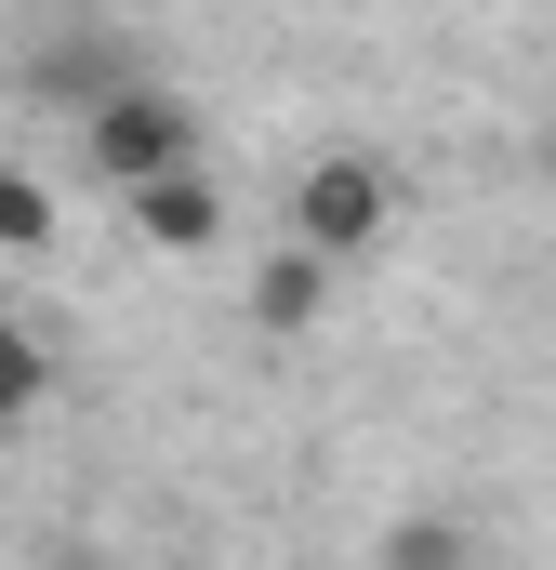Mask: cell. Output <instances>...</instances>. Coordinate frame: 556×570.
Returning <instances> with one entry per match:
<instances>
[{"label": "cell", "instance_id": "cell-5", "mask_svg": "<svg viewBox=\"0 0 556 570\" xmlns=\"http://www.w3.org/2000/svg\"><path fill=\"white\" fill-rule=\"evenodd\" d=\"M40 399H53V358H40V345H27V332L0 318V425H27Z\"/></svg>", "mask_w": 556, "mask_h": 570}, {"label": "cell", "instance_id": "cell-1", "mask_svg": "<svg viewBox=\"0 0 556 570\" xmlns=\"http://www.w3.org/2000/svg\"><path fill=\"white\" fill-rule=\"evenodd\" d=\"M385 226H398V173H385V146H318L305 186H291V239L331 253V266H358V253H385Z\"/></svg>", "mask_w": 556, "mask_h": 570}, {"label": "cell", "instance_id": "cell-3", "mask_svg": "<svg viewBox=\"0 0 556 570\" xmlns=\"http://www.w3.org/2000/svg\"><path fill=\"white\" fill-rule=\"evenodd\" d=\"M120 199H133V226L159 239V253H212V239H226V186H212L199 159L146 173V186H120Z\"/></svg>", "mask_w": 556, "mask_h": 570}, {"label": "cell", "instance_id": "cell-4", "mask_svg": "<svg viewBox=\"0 0 556 570\" xmlns=\"http://www.w3.org/2000/svg\"><path fill=\"white\" fill-rule=\"evenodd\" d=\"M318 305H331V253H305V239H291V253L252 266V332H305Z\"/></svg>", "mask_w": 556, "mask_h": 570}, {"label": "cell", "instance_id": "cell-6", "mask_svg": "<svg viewBox=\"0 0 556 570\" xmlns=\"http://www.w3.org/2000/svg\"><path fill=\"white\" fill-rule=\"evenodd\" d=\"M0 253H53V199L27 173H0Z\"/></svg>", "mask_w": 556, "mask_h": 570}, {"label": "cell", "instance_id": "cell-2", "mask_svg": "<svg viewBox=\"0 0 556 570\" xmlns=\"http://www.w3.org/2000/svg\"><path fill=\"white\" fill-rule=\"evenodd\" d=\"M80 146H93V173H107V186H146V173L199 159V107H186V94H159V80H107V94H93V120H80Z\"/></svg>", "mask_w": 556, "mask_h": 570}, {"label": "cell", "instance_id": "cell-7", "mask_svg": "<svg viewBox=\"0 0 556 570\" xmlns=\"http://www.w3.org/2000/svg\"><path fill=\"white\" fill-rule=\"evenodd\" d=\"M385 558H398V570H450V558H464V531H437V518H424V531H398Z\"/></svg>", "mask_w": 556, "mask_h": 570}]
</instances>
